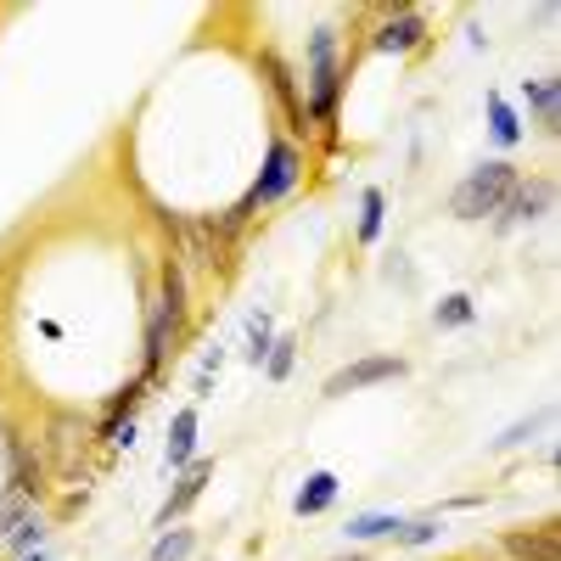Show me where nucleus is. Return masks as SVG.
I'll return each instance as SVG.
<instances>
[{"mask_svg":"<svg viewBox=\"0 0 561 561\" xmlns=\"http://www.w3.org/2000/svg\"><path fill=\"white\" fill-rule=\"evenodd\" d=\"M337 96H343V62H337V28L309 34V62H304V118L332 135L337 124Z\"/></svg>","mask_w":561,"mask_h":561,"instance_id":"obj_1","label":"nucleus"},{"mask_svg":"<svg viewBox=\"0 0 561 561\" xmlns=\"http://www.w3.org/2000/svg\"><path fill=\"white\" fill-rule=\"evenodd\" d=\"M298 180H304V152L293 147V140H270V152H264V169H259V180H253V192H248L237 208H230L225 219H214V225H219V237L230 242V237L242 230V219H253L259 208L280 203Z\"/></svg>","mask_w":561,"mask_h":561,"instance_id":"obj_2","label":"nucleus"},{"mask_svg":"<svg viewBox=\"0 0 561 561\" xmlns=\"http://www.w3.org/2000/svg\"><path fill=\"white\" fill-rule=\"evenodd\" d=\"M511 192H517V169L511 163H483L472 169L455 192H449V214L455 219H483V214H500L511 203Z\"/></svg>","mask_w":561,"mask_h":561,"instance_id":"obj_3","label":"nucleus"},{"mask_svg":"<svg viewBox=\"0 0 561 561\" xmlns=\"http://www.w3.org/2000/svg\"><path fill=\"white\" fill-rule=\"evenodd\" d=\"M259 73H264V84H270V96L280 102V113H287V124L293 129H309V118H304V90H298V73L280 62L275 51H259Z\"/></svg>","mask_w":561,"mask_h":561,"instance_id":"obj_4","label":"nucleus"},{"mask_svg":"<svg viewBox=\"0 0 561 561\" xmlns=\"http://www.w3.org/2000/svg\"><path fill=\"white\" fill-rule=\"evenodd\" d=\"M393 377H404V359H393V354H377V359H354V365H343L337 377L325 382V393H332V399H343V393L377 388V382H393Z\"/></svg>","mask_w":561,"mask_h":561,"instance_id":"obj_5","label":"nucleus"},{"mask_svg":"<svg viewBox=\"0 0 561 561\" xmlns=\"http://www.w3.org/2000/svg\"><path fill=\"white\" fill-rule=\"evenodd\" d=\"M208 478H214V460H192V466H185L180 483H174V494H169V500H163V511H158V528L180 523L185 511L197 505V494H203V483H208Z\"/></svg>","mask_w":561,"mask_h":561,"instance_id":"obj_6","label":"nucleus"},{"mask_svg":"<svg viewBox=\"0 0 561 561\" xmlns=\"http://www.w3.org/2000/svg\"><path fill=\"white\" fill-rule=\"evenodd\" d=\"M427 39V23H421V12H410V7H399L382 28H377V51H415V45Z\"/></svg>","mask_w":561,"mask_h":561,"instance_id":"obj_7","label":"nucleus"},{"mask_svg":"<svg viewBox=\"0 0 561 561\" xmlns=\"http://www.w3.org/2000/svg\"><path fill=\"white\" fill-rule=\"evenodd\" d=\"M505 550H511V561H561V534H556V523H539V528L511 534Z\"/></svg>","mask_w":561,"mask_h":561,"instance_id":"obj_8","label":"nucleus"},{"mask_svg":"<svg viewBox=\"0 0 561 561\" xmlns=\"http://www.w3.org/2000/svg\"><path fill=\"white\" fill-rule=\"evenodd\" d=\"M192 449H197V410L185 404V410H174V421H169V455H163V472H185V466H192Z\"/></svg>","mask_w":561,"mask_h":561,"instance_id":"obj_9","label":"nucleus"},{"mask_svg":"<svg viewBox=\"0 0 561 561\" xmlns=\"http://www.w3.org/2000/svg\"><path fill=\"white\" fill-rule=\"evenodd\" d=\"M550 203H556V185L550 180H517V192H511V203L500 208V214H511V219H539V214H550Z\"/></svg>","mask_w":561,"mask_h":561,"instance_id":"obj_10","label":"nucleus"},{"mask_svg":"<svg viewBox=\"0 0 561 561\" xmlns=\"http://www.w3.org/2000/svg\"><path fill=\"white\" fill-rule=\"evenodd\" d=\"M404 523H410V517H399V511H365V517H348L343 534L359 539V545H365V539H399Z\"/></svg>","mask_w":561,"mask_h":561,"instance_id":"obj_11","label":"nucleus"},{"mask_svg":"<svg viewBox=\"0 0 561 561\" xmlns=\"http://www.w3.org/2000/svg\"><path fill=\"white\" fill-rule=\"evenodd\" d=\"M337 489H343V483H337V472H314V478L298 489V500H293V505H298V517H320V511H332Z\"/></svg>","mask_w":561,"mask_h":561,"instance_id":"obj_12","label":"nucleus"},{"mask_svg":"<svg viewBox=\"0 0 561 561\" xmlns=\"http://www.w3.org/2000/svg\"><path fill=\"white\" fill-rule=\"evenodd\" d=\"M523 96H528V107L539 113V124L556 135V124H561V113H556V102H561V84H556V79H528V84H523Z\"/></svg>","mask_w":561,"mask_h":561,"instance_id":"obj_13","label":"nucleus"},{"mask_svg":"<svg viewBox=\"0 0 561 561\" xmlns=\"http://www.w3.org/2000/svg\"><path fill=\"white\" fill-rule=\"evenodd\" d=\"M382 214H388V203H382L377 185H370V192H359V242H365V248L382 237Z\"/></svg>","mask_w":561,"mask_h":561,"instance_id":"obj_14","label":"nucleus"},{"mask_svg":"<svg viewBox=\"0 0 561 561\" xmlns=\"http://www.w3.org/2000/svg\"><path fill=\"white\" fill-rule=\"evenodd\" d=\"M180 325H185V309H192V304H185V270L174 264V259H163V298H158Z\"/></svg>","mask_w":561,"mask_h":561,"instance_id":"obj_15","label":"nucleus"},{"mask_svg":"<svg viewBox=\"0 0 561 561\" xmlns=\"http://www.w3.org/2000/svg\"><path fill=\"white\" fill-rule=\"evenodd\" d=\"M489 129H494L500 147H517L523 140V124H517V113L505 107V96H489Z\"/></svg>","mask_w":561,"mask_h":561,"instance_id":"obj_16","label":"nucleus"},{"mask_svg":"<svg viewBox=\"0 0 561 561\" xmlns=\"http://www.w3.org/2000/svg\"><path fill=\"white\" fill-rule=\"evenodd\" d=\"M192 528H163V539L152 545V556L147 561H185V556H192Z\"/></svg>","mask_w":561,"mask_h":561,"instance_id":"obj_17","label":"nucleus"},{"mask_svg":"<svg viewBox=\"0 0 561 561\" xmlns=\"http://www.w3.org/2000/svg\"><path fill=\"white\" fill-rule=\"evenodd\" d=\"M28 505H34V494H23V489H7V500H0V545L12 539V528L28 517Z\"/></svg>","mask_w":561,"mask_h":561,"instance_id":"obj_18","label":"nucleus"},{"mask_svg":"<svg viewBox=\"0 0 561 561\" xmlns=\"http://www.w3.org/2000/svg\"><path fill=\"white\" fill-rule=\"evenodd\" d=\"M293 359H298V343H293V337H280V343H270V359H264V370H270V382H287V377H293Z\"/></svg>","mask_w":561,"mask_h":561,"instance_id":"obj_19","label":"nucleus"},{"mask_svg":"<svg viewBox=\"0 0 561 561\" xmlns=\"http://www.w3.org/2000/svg\"><path fill=\"white\" fill-rule=\"evenodd\" d=\"M140 393H147V377H135L124 393H113V399H107V421H102V427H113V421H129V410L140 404Z\"/></svg>","mask_w":561,"mask_h":561,"instance_id":"obj_20","label":"nucleus"},{"mask_svg":"<svg viewBox=\"0 0 561 561\" xmlns=\"http://www.w3.org/2000/svg\"><path fill=\"white\" fill-rule=\"evenodd\" d=\"M39 539H45V528H39V517H23V523L12 528V539H7V550H12V556H28V550H39Z\"/></svg>","mask_w":561,"mask_h":561,"instance_id":"obj_21","label":"nucleus"},{"mask_svg":"<svg viewBox=\"0 0 561 561\" xmlns=\"http://www.w3.org/2000/svg\"><path fill=\"white\" fill-rule=\"evenodd\" d=\"M472 314H478V309H472V298L455 293V298H444V304H438V314H433V320H438V325H466Z\"/></svg>","mask_w":561,"mask_h":561,"instance_id":"obj_22","label":"nucleus"},{"mask_svg":"<svg viewBox=\"0 0 561 561\" xmlns=\"http://www.w3.org/2000/svg\"><path fill=\"white\" fill-rule=\"evenodd\" d=\"M248 359H270V314H253L248 320Z\"/></svg>","mask_w":561,"mask_h":561,"instance_id":"obj_23","label":"nucleus"},{"mask_svg":"<svg viewBox=\"0 0 561 561\" xmlns=\"http://www.w3.org/2000/svg\"><path fill=\"white\" fill-rule=\"evenodd\" d=\"M433 539H438V523H427V517H421V523H404L393 545H433Z\"/></svg>","mask_w":561,"mask_h":561,"instance_id":"obj_24","label":"nucleus"},{"mask_svg":"<svg viewBox=\"0 0 561 561\" xmlns=\"http://www.w3.org/2000/svg\"><path fill=\"white\" fill-rule=\"evenodd\" d=\"M214 377H219V348H208V354H203V365H197V399L214 388Z\"/></svg>","mask_w":561,"mask_h":561,"instance_id":"obj_25","label":"nucleus"},{"mask_svg":"<svg viewBox=\"0 0 561 561\" xmlns=\"http://www.w3.org/2000/svg\"><path fill=\"white\" fill-rule=\"evenodd\" d=\"M539 427V421H523V427H511L505 438H500V449H511V444H528V433Z\"/></svg>","mask_w":561,"mask_h":561,"instance_id":"obj_26","label":"nucleus"},{"mask_svg":"<svg viewBox=\"0 0 561 561\" xmlns=\"http://www.w3.org/2000/svg\"><path fill=\"white\" fill-rule=\"evenodd\" d=\"M18 561H45V556H39V550H34V556H18Z\"/></svg>","mask_w":561,"mask_h":561,"instance_id":"obj_27","label":"nucleus"}]
</instances>
